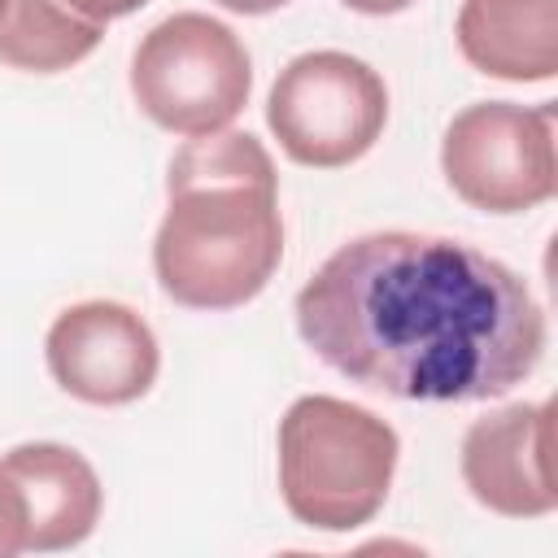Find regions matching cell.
Wrapping results in <instances>:
<instances>
[{
    "label": "cell",
    "mask_w": 558,
    "mask_h": 558,
    "mask_svg": "<svg viewBox=\"0 0 558 558\" xmlns=\"http://www.w3.org/2000/svg\"><path fill=\"white\" fill-rule=\"evenodd\" d=\"M310 353L397 401H493L545 353V310L506 262L445 235L371 231L296 292Z\"/></svg>",
    "instance_id": "1"
},
{
    "label": "cell",
    "mask_w": 558,
    "mask_h": 558,
    "mask_svg": "<svg viewBox=\"0 0 558 558\" xmlns=\"http://www.w3.org/2000/svg\"><path fill=\"white\" fill-rule=\"evenodd\" d=\"M340 4H349L353 13H366V17H388V13L410 9L414 0H340Z\"/></svg>",
    "instance_id": "14"
},
{
    "label": "cell",
    "mask_w": 558,
    "mask_h": 558,
    "mask_svg": "<svg viewBox=\"0 0 558 558\" xmlns=\"http://www.w3.org/2000/svg\"><path fill=\"white\" fill-rule=\"evenodd\" d=\"M0 471L17 488L26 549L57 554L92 536L105 493L92 462L78 449L57 440H26L0 458Z\"/></svg>",
    "instance_id": "9"
},
{
    "label": "cell",
    "mask_w": 558,
    "mask_h": 558,
    "mask_svg": "<svg viewBox=\"0 0 558 558\" xmlns=\"http://www.w3.org/2000/svg\"><path fill=\"white\" fill-rule=\"evenodd\" d=\"M458 48L488 78L549 83L558 74V0H462Z\"/></svg>",
    "instance_id": "10"
},
{
    "label": "cell",
    "mask_w": 558,
    "mask_h": 558,
    "mask_svg": "<svg viewBox=\"0 0 558 558\" xmlns=\"http://www.w3.org/2000/svg\"><path fill=\"white\" fill-rule=\"evenodd\" d=\"M105 26L65 0H4L0 4V61L26 74H57L96 52Z\"/></svg>",
    "instance_id": "11"
},
{
    "label": "cell",
    "mask_w": 558,
    "mask_h": 558,
    "mask_svg": "<svg viewBox=\"0 0 558 558\" xmlns=\"http://www.w3.org/2000/svg\"><path fill=\"white\" fill-rule=\"evenodd\" d=\"M26 549V523H22V501L9 475L0 471V558H13Z\"/></svg>",
    "instance_id": "12"
},
{
    "label": "cell",
    "mask_w": 558,
    "mask_h": 558,
    "mask_svg": "<svg viewBox=\"0 0 558 558\" xmlns=\"http://www.w3.org/2000/svg\"><path fill=\"white\" fill-rule=\"evenodd\" d=\"M283 257L279 174L248 131L187 140L166 170V218L153 240L161 292L187 310L253 301Z\"/></svg>",
    "instance_id": "2"
},
{
    "label": "cell",
    "mask_w": 558,
    "mask_h": 558,
    "mask_svg": "<svg viewBox=\"0 0 558 558\" xmlns=\"http://www.w3.org/2000/svg\"><path fill=\"white\" fill-rule=\"evenodd\" d=\"M266 122L296 166L340 170L366 157L384 135L388 87L362 57L336 48L301 52L279 70Z\"/></svg>",
    "instance_id": "5"
},
{
    "label": "cell",
    "mask_w": 558,
    "mask_h": 558,
    "mask_svg": "<svg viewBox=\"0 0 558 558\" xmlns=\"http://www.w3.org/2000/svg\"><path fill=\"white\" fill-rule=\"evenodd\" d=\"M401 440L375 410L310 392L279 418V493L296 523L353 532L379 514Z\"/></svg>",
    "instance_id": "3"
},
{
    "label": "cell",
    "mask_w": 558,
    "mask_h": 558,
    "mask_svg": "<svg viewBox=\"0 0 558 558\" xmlns=\"http://www.w3.org/2000/svg\"><path fill=\"white\" fill-rule=\"evenodd\" d=\"M0 4H4V0H0Z\"/></svg>",
    "instance_id": "16"
},
{
    "label": "cell",
    "mask_w": 558,
    "mask_h": 558,
    "mask_svg": "<svg viewBox=\"0 0 558 558\" xmlns=\"http://www.w3.org/2000/svg\"><path fill=\"white\" fill-rule=\"evenodd\" d=\"M70 9H78L83 17H92V22H113V17H126V13H135V9H144L148 0H65Z\"/></svg>",
    "instance_id": "13"
},
{
    "label": "cell",
    "mask_w": 558,
    "mask_h": 558,
    "mask_svg": "<svg viewBox=\"0 0 558 558\" xmlns=\"http://www.w3.org/2000/svg\"><path fill=\"white\" fill-rule=\"evenodd\" d=\"M52 379L87 405L140 401L161 366L153 327L122 301H78L57 314L44 340Z\"/></svg>",
    "instance_id": "7"
},
{
    "label": "cell",
    "mask_w": 558,
    "mask_h": 558,
    "mask_svg": "<svg viewBox=\"0 0 558 558\" xmlns=\"http://www.w3.org/2000/svg\"><path fill=\"white\" fill-rule=\"evenodd\" d=\"M462 480L493 514H554L558 488L549 480V401H519L475 418L462 436Z\"/></svg>",
    "instance_id": "8"
},
{
    "label": "cell",
    "mask_w": 558,
    "mask_h": 558,
    "mask_svg": "<svg viewBox=\"0 0 558 558\" xmlns=\"http://www.w3.org/2000/svg\"><path fill=\"white\" fill-rule=\"evenodd\" d=\"M445 183L484 214H523L554 196V100L514 105L480 100L466 105L440 140Z\"/></svg>",
    "instance_id": "6"
},
{
    "label": "cell",
    "mask_w": 558,
    "mask_h": 558,
    "mask_svg": "<svg viewBox=\"0 0 558 558\" xmlns=\"http://www.w3.org/2000/svg\"><path fill=\"white\" fill-rule=\"evenodd\" d=\"M214 4H222V9H231V13H248V17H262V13H275V9H283L288 0H214Z\"/></svg>",
    "instance_id": "15"
},
{
    "label": "cell",
    "mask_w": 558,
    "mask_h": 558,
    "mask_svg": "<svg viewBox=\"0 0 558 558\" xmlns=\"http://www.w3.org/2000/svg\"><path fill=\"white\" fill-rule=\"evenodd\" d=\"M253 65L240 35L209 13H174L157 22L131 57V96L183 140L227 131L248 105Z\"/></svg>",
    "instance_id": "4"
}]
</instances>
